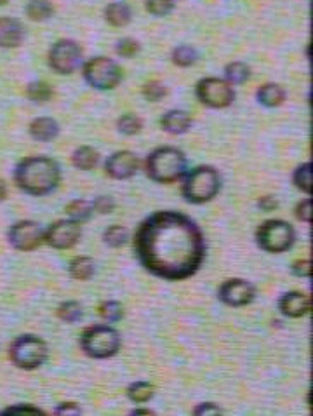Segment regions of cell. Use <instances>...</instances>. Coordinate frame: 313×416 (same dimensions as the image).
<instances>
[{
    "label": "cell",
    "mask_w": 313,
    "mask_h": 416,
    "mask_svg": "<svg viewBox=\"0 0 313 416\" xmlns=\"http://www.w3.org/2000/svg\"><path fill=\"white\" fill-rule=\"evenodd\" d=\"M141 92H143L144 100L151 101V103L162 101L164 98L169 94V91H167L166 85H164L162 82H159V81H148L147 84L143 85V91H141Z\"/></svg>",
    "instance_id": "836d02e7"
},
{
    "label": "cell",
    "mask_w": 313,
    "mask_h": 416,
    "mask_svg": "<svg viewBox=\"0 0 313 416\" xmlns=\"http://www.w3.org/2000/svg\"><path fill=\"white\" fill-rule=\"evenodd\" d=\"M28 133L34 140L42 141V143H47V141L56 140L61 133V127H59V122L52 117H37L30 122L28 125Z\"/></svg>",
    "instance_id": "ac0fdd59"
},
{
    "label": "cell",
    "mask_w": 313,
    "mask_h": 416,
    "mask_svg": "<svg viewBox=\"0 0 313 416\" xmlns=\"http://www.w3.org/2000/svg\"><path fill=\"white\" fill-rule=\"evenodd\" d=\"M101 160V155L96 148L92 147H78L72 154V164L78 171H92L96 169Z\"/></svg>",
    "instance_id": "44dd1931"
},
{
    "label": "cell",
    "mask_w": 313,
    "mask_h": 416,
    "mask_svg": "<svg viewBox=\"0 0 313 416\" xmlns=\"http://www.w3.org/2000/svg\"><path fill=\"white\" fill-rule=\"evenodd\" d=\"M52 94H54L52 87L44 81L30 82V84L26 85V98H28L30 101H34V103H45V101L51 100Z\"/></svg>",
    "instance_id": "1f68e13d"
},
{
    "label": "cell",
    "mask_w": 313,
    "mask_h": 416,
    "mask_svg": "<svg viewBox=\"0 0 313 416\" xmlns=\"http://www.w3.org/2000/svg\"><path fill=\"white\" fill-rule=\"evenodd\" d=\"M312 163H303L292 173V185L298 188L299 191L306 194V196H312L313 190V181H312Z\"/></svg>",
    "instance_id": "83f0119b"
},
{
    "label": "cell",
    "mask_w": 313,
    "mask_h": 416,
    "mask_svg": "<svg viewBox=\"0 0 313 416\" xmlns=\"http://www.w3.org/2000/svg\"><path fill=\"white\" fill-rule=\"evenodd\" d=\"M143 129V121L136 114H124L117 121V131L124 136H134Z\"/></svg>",
    "instance_id": "d6a6232c"
},
{
    "label": "cell",
    "mask_w": 313,
    "mask_h": 416,
    "mask_svg": "<svg viewBox=\"0 0 313 416\" xmlns=\"http://www.w3.org/2000/svg\"><path fill=\"white\" fill-rule=\"evenodd\" d=\"M147 11L150 12L151 16H157V18H164V16L171 14L176 8L174 4V0H147V4H144Z\"/></svg>",
    "instance_id": "e575fe53"
},
{
    "label": "cell",
    "mask_w": 313,
    "mask_h": 416,
    "mask_svg": "<svg viewBox=\"0 0 313 416\" xmlns=\"http://www.w3.org/2000/svg\"><path fill=\"white\" fill-rule=\"evenodd\" d=\"M141 167V160L134 152L131 150H118L114 152L110 157L105 160V174L111 180L125 181L136 176Z\"/></svg>",
    "instance_id": "5bb4252c"
},
{
    "label": "cell",
    "mask_w": 313,
    "mask_h": 416,
    "mask_svg": "<svg viewBox=\"0 0 313 416\" xmlns=\"http://www.w3.org/2000/svg\"><path fill=\"white\" fill-rule=\"evenodd\" d=\"M312 214H313V209H312V199H310V197H306V199L299 200V202L296 204L294 216L298 221L310 225V223H312Z\"/></svg>",
    "instance_id": "f35d334b"
},
{
    "label": "cell",
    "mask_w": 313,
    "mask_h": 416,
    "mask_svg": "<svg viewBox=\"0 0 313 416\" xmlns=\"http://www.w3.org/2000/svg\"><path fill=\"white\" fill-rule=\"evenodd\" d=\"M9 359L23 371H34L47 362L49 345L41 336L21 335L9 346Z\"/></svg>",
    "instance_id": "52a82bcc"
},
{
    "label": "cell",
    "mask_w": 313,
    "mask_h": 416,
    "mask_svg": "<svg viewBox=\"0 0 313 416\" xmlns=\"http://www.w3.org/2000/svg\"><path fill=\"white\" fill-rule=\"evenodd\" d=\"M105 19L114 28H124L133 19V11L125 2H111L105 9Z\"/></svg>",
    "instance_id": "ffe728a7"
},
{
    "label": "cell",
    "mask_w": 313,
    "mask_h": 416,
    "mask_svg": "<svg viewBox=\"0 0 313 416\" xmlns=\"http://www.w3.org/2000/svg\"><path fill=\"white\" fill-rule=\"evenodd\" d=\"M193 415L195 416H217V415H225V411H223V408L219 404H216V402H200V404H197L195 408H193Z\"/></svg>",
    "instance_id": "60d3db41"
},
{
    "label": "cell",
    "mask_w": 313,
    "mask_h": 416,
    "mask_svg": "<svg viewBox=\"0 0 313 416\" xmlns=\"http://www.w3.org/2000/svg\"><path fill=\"white\" fill-rule=\"evenodd\" d=\"M82 77L96 91H111L124 79L120 65L107 56H94L82 65Z\"/></svg>",
    "instance_id": "ba28073f"
},
{
    "label": "cell",
    "mask_w": 313,
    "mask_h": 416,
    "mask_svg": "<svg viewBox=\"0 0 313 416\" xmlns=\"http://www.w3.org/2000/svg\"><path fill=\"white\" fill-rule=\"evenodd\" d=\"M47 63L54 74L72 75L84 63V49L72 39H59L49 49Z\"/></svg>",
    "instance_id": "9c48e42d"
},
{
    "label": "cell",
    "mask_w": 313,
    "mask_h": 416,
    "mask_svg": "<svg viewBox=\"0 0 313 416\" xmlns=\"http://www.w3.org/2000/svg\"><path fill=\"white\" fill-rule=\"evenodd\" d=\"M256 286L246 279H228L217 289V300L232 309H242L256 300Z\"/></svg>",
    "instance_id": "4fadbf2b"
},
{
    "label": "cell",
    "mask_w": 313,
    "mask_h": 416,
    "mask_svg": "<svg viewBox=\"0 0 313 416\" xmlns=\"http://www.w3.org/2000/svg\"><path fill=\"white\" fill-rule=\"evenodd\" d=\"M6 197H8V185L4 180H0V202H4Z\"/></svg>",
    "instance_id": "ee69618b"
},
{
    "label": "cell",
    "mask_w": 313,
    "mask_h": 416,
    "mask_svg": "<svg viewBox=\"0 0 313 416\" xmlns=\"http://www.w3.org/2000/svg\"><path fill=\"white\" fill-rule=\"evenodd\" d=\"M25 12L32 21L42 23L51 19L54 16L56 9L51 0H30L28 4H26Z\"/></svg>",
    "instance_id": "cb8c5ba5"
},
{
    "label": "cell",
    "mask_w": 313,
    "mask_h": 416,
    "mask_svg": "<svg viewBox=\"0 0 313 416\" xmlns=\"http://www.w3.org/2000/svg\"><path fill=\"white\" fill-rule=\"evenodd\" d=\"M54 415L56 416H77V415H82V409H80V404L75 401H65V402H59L58 406L54 408Z\"/></svg>",
    "instance_id": "b9f144b4"
},
{
    "label": "cell",
    "mask_w": 313,
    "mask_h": 416,
    "mask_svg": "<svg viewBox=\"0 0 313 416\" xmlns=\"http://www.w3.org/2000/svg\"><path fill=\"white\" fill-rule=\"evenodd\" d=\"M8 240L16 251L30 253V251L41 247V244H44V229L41 227V223L34 220L16 221L14 225L9 229Z\"/></svg>",
    "instance_id": "7c38bea8"
},
{
    "label": "cell",
    "mask_w": 313,
    "mask_h": 416,
    "mask_svg": "<svg viewBox=\"0 0 313 416\" xmlns=\"http://www.w3.org/2000/svg\"><path fill=\"white\" fill-rule=\"evenodd\" d=\"M199 59V52L192 45H177L171 52V61L180 68H188L193 67Z\"/></svg>",
    "instance_id": "f1b7e54d"
},
{
    "label": "cell",
    "mask_w": 313,
    "mask_h": 416,
    "mask_svg": "<svg viewBox=\"0 0 313 416\" xmlns=\"http://www.w3.org/2000/svg\"><path fill=\"white\" fill-rule=\"evenodd\" d=\"M65 213L70 220L77 221V223H87L92 218V204L85 199H74L65 206Z\"/></svg>",
    "instance_id": "484cf974"
},
{
    "label": "cell",
    "mask_w": 313,
    "mask_h": 416,
    "mask_svg": "<svg viewBox=\"0 0 313 416\" xmlns=\"http://www.w3.org/2000/svg\"><path fill=\"white\" fill-rule=\"evenodd\" d=\"M195 98L204 107L223 110L235 101V89L225 79L204 77L195 85Z\"/></svg>",
    "instance_id": "30bf717a"
},
{
    "label": "cell",
    "mask_w": 313,
    "mask_h": 416,
    "mask_svg": "<svg viewBox=\"0 0 313 416\" xmlns=\"http://www.w3.org/2000/svg\"><path fill=\"white\" fill-rule=\"evenodd\" d=\"M6 2H9V0H0V6H4Z\"/></svg>",
    "instance_id": "bcb514c9"
},
{
    "label": "cell",
    "mask_w": 313,
    "mask_h": 416,
    "mask_svg": "<svg viewBox=\"0 0 313 416\" xmlns=\"http://www.w3.org/2000/svg\"><path fill=\"white\" fill-rule=\"evenodd\" d=\"M82 237V225L70 218L52 221L47 229H44V244L58 251L72 249L78 244Z\"/></svg>",
    "instance_id": "8fae6325"
},
{
    "label": "cell",
    "mask_w": 313,
    "mask_h": 416,
    "mask_svg": "<svg viewBox=\"0 0 313 416\" xmlns=\"http://www.w3.org/2000/svg\"><path fill=\"white\" fill-rule=\"evenodd\" d=\"M277 309L285 319H301V317L308 315L312 310V300L306 293L292 289V291L280 295L277 300Z\"/></svg>",
    "instance_id": "9a60e30c"
},
{
    "label": "cell",
    "mask_w": 313,
    "mask_h": 416,
    "mask_svg": "<svg viewBox=\"0 0 313 416\" xmlns=\"http://www.w3.org/2000/svg\"><path fill=\"white\" fill-rule=\"evenodd\" d=\"M78 345H80L84 355H87L89 359L103 361V359L115 357L120 352L122 338L120 333L107 322L105 324H91L82 329Z\"/></svg>",
    "instance_id": "5b68a950"
},
{
    "label": "cell",
    "mask_w": 313,
    "mask_h": 416,
    "mask_svg": "<svg viewBox=\"0 0 313 416\" xmlns=\"http://www.w3.org/2000/svg\"><path fill=\"white\" fill-rule=\"evenodd\" d=\"M192 117L184 110H169L160 117V127H162V131H166L167 134H173V136L186 134L188 131L192 129Z\"/></svg>",
    "instance_id": "e0dca14e"
},
{
    "label": "cell",
    "mask_w": 313,
    "mask_h": 416,
    "mask_svg": "<svg viewBox=\"0 0 313 416\" xmlns=\"http://www.w3.org/2000/svg\"><path fill=\"white\" fill-rule=\"evenodd\" d=\"M141 51V45L140 42L134 41V39L131 37H124L120 39V41L117 42V45H115V52H117L120 58H134V56L140 54Z\"/></svg>",
    "instance_id": "d590c367"
},
{
    "label": "cell",
    "mask_w": 313,
    "mask_h": 416,
    "mask_svg": "<svg viewBox=\"0 0 313 416\" xmlns=\"http://www.w3.org/2000/svg\"><path fill=\"white\" fill-rule=\"evenodd\" d=\"M92 211L98 214H110L115 209V199L111 196H98L91 200Z\"/></svg>",
    "instance_id": "74e56055"
},
{
    "label": "cell",
    "mask_w": 313,
    "mask_h": 416,
    "mask_svg": "<svg viewBox=\"0 0 313 416\" xmlns=\"http://www.w3.org/2000/svg\"><path fill=\"white\" fill-rule=\"evenodd\" d=\"M25 41V26L16 18H0V49H16Z\"/></svg>",
    "instance_id": "2e32d148"
},
{
    "label": "cell",
    "mask_w": 313,
    "mask_h": 416,
    "mask_svg": "<svg viewBox=\"0 0 313 416\" xmlns=\"http://www.w3.org/2000/svg\"><path fill=\"white\" fill-rule=\"evenodd\" d=\"M129 415H155V411H151V409H133Z\"/></svg>",
    "instance_id": "f6af8a7d"
},
{
    "label": "cell",
    "mask_w": 313,
    "mask_h": 416,
    "mask_svg": "<svg viewBox=\"0 0 313 416\" xmlns=\"http://www.w3.org/2000/svg\"><path fill=\"white\" fill-rule=\"evenodd\" d=\"M125 395H127V399H129L133 404H147V402H150L151 399H153L155 387L150 382L140 379V382L131 383L129 387H127V391H125Z\"/></svg>",
    "instance_id": "603a6c76"
},
{
    "label": "cell",
    "mask_w": 313,
    "mask_h": 416,
    "mask_svg": "<svg viewBox=\"0 0 313 416\" xmlns=\"http://www.w3.org/2000/svg\"><path fill=\"white\" fill-rule=\"evenodd\" d=\"M56 315L59 321L67 322V324H77L84 319V309L75 300H67V302L59 303L56 309Z\"/></svg>",
    "instance_id": "d4e9b609"
},
{
    "label": "cell",
    "mask_w": 313,
    "mask_h": 416,
    "mask_svg": "<svg viewBox=\"0 0 313 416\" xmlns=\"http://www.w3.org/2000/svg\"><path fill=\"white\" fill-rule=\"evenodd\" d=\"M250 79V67L244 61H232L225 67V81L230 85H242Z\"/></svg>",
    "instance_id": "4316f807"
},
{
    "label": "cell",
    "mask_w": 313,
    "mask_h": 416,
    "mask_svg": "<svg viewBox=\"0 0 313 416\" xmlns=\"http://www.w3.org/2000/svg\"><path fill=\"white\" fill-rule=\"evenodd\" d=\"M0 415L4 416H21V415H30V416H44L47 415V413L44 411V409L37 408V406H32V404H14V406H9V408H6L4 411H0Z\"/></svg>",
    "instance_id": "8d00e7d4"
},
{
    "label": "cell",
    "mask_w": 313,
    "mask_h": 416,
    "mask_svg": "<svg viewBox=\"0 0 313 416\" xmlns=\"http://www.w3.org/2000/svg\"><path fill=\"white\" fill-rule=\"evenodd\" d=\"M312 260L308 258L296 260L291 265V273L294 277H299V279H310V277H312Z\"/></svg>",
    "instance_id": "ab89813d"
},
{
    "label": "cell",
    "mask_w": 313,
    "mask_h": 416,
    "mask_svg": "<svg viewBox=\"0 0 313 416\" xmlns=\"http://www.w3.org/2000/svg\"><path fill=\"white\" fill-rule=\"evenodd\" d=\"M255 239L259 249L265 253L282 254L292 249L296 244V230L289 221L272 218V220L263 221L256 229Z\"/></svg>",
    "instance_id": "8992f818"
},
{
    "label": "cell",
    "mask_w": 313,
    "mask_h": 416,
    "mask_svg": "<svg viewBox=\"0 0 313 416\" xmlns=\"http://www.w3.org/2000/svg\"><path fill=\"white\" fill-rule=\"evenodd\" d=\"M258 207L263 213H270V211L279 209V200L275 196H263L258 199Z\"/></svg>",
    "instance_id": "7bdbcfd3"
},
{
    "label": "cell",
    "mask_w": 313,
    "mask_h": 416,
    "mask_svg": "<svg viewBox=\"0 0 313 416\" xmlns=\"http://www.w3.org/2000/svg\"><path fill=\"white\" fill-rule=\"evenodd\" d=\"M140 265L169 282L195 275L206 260V237L197 221L180 211H157L144 218L134 233Z\"/></svg>",
    "instance_id": "6da1fadb"
},
{
    "label": "cell",
    "mask_w": 313,
    "mask_h": 416,
    "mask_svg": "<svg viewBox=\"0 0 313 416\" xmlns=\"http://www.w3.org/2000/svg\"><path fill=\"white\" fill-rule=\"evenodd\" d=\"M98 313H100V317L107 324H115V322L124 319V306L117 300H107V302L100 303Z\"/></svg>",
    "instance_id": "f546056e"
},
{
    "label": "cell",
    "mask_w": 313,
    "mask_h": 416,
    "mask_svg": "<svg viewBox=\"0 0 313 416\" xmlns=\"http://www.w3.org/2000/svg\"><path fill=\"white\" fill-rule=\"evenodd\" d=\"M68 273L75 280H89L96 273V262L91 256H75L68 263Z\"/></svg>",
    "instance_id": "7402d4cb"
},
{
    "label": "cell",
    "mask_w": 313,
    "mask_h": 416,
    "mask_svg": "<svg viewBox=\"0 0 313 416\" xmlns=\"http://www.w3.org/2000/svg\"><path fill=\"white\" fill-rule=\"evenodd\" d=\"M14 183L26 196H49L61 183V166L45 155L25 157L14 167Z\"/></svg>",
    "instance_id": "7a4b0ae2"
},
{
    "label": "cell",
    "mask_w": 313,
    "mask_h": 416,
    "mask_svg": "<svg viewBox=\"0 0 313 416\" xmlns=\"http://www.w3.org/2000/svg\"><path fill=\"white\" fill-rule=\"evenodd\" d=\"M285 98H288L285 89L275 82H266L256 91V100L265 108H279L280 105H284Z\"/></svg>",
    "instance_id": "d6986e66"
},
{
    "label": "cell",
    "mask_w": 313,
    "mask_h": 416,
    "mask_svg": "<svg viewBox=\"0 0 313 416\" xmlns=\"http://www.w3.org/2000/svg\"><path fill=\"white\" fill-rule=\"evenodd\" d=\"M144 174L153 183L173 185L181 181L188 171V158L181 148L164 145L157 147L144 158Z\"/></svg>",
    "instance_id": "3957f363"
},
{
    "label": "cell",
    "mask_w": 313,
    "mask_h": 416,
    "mask_svg": "<svg viewBox=\"0 0 313 416\" xmlns=\"http://www.w3.org/2000/svg\"><path fill=\"white\" fill-rule=\"evenodd\" d=\"M222 174L213 166H197L181 178V196L193 206H202L216 199L222 191Z\"/></svg>",
    "instance_id": "277c9868"
},
{
    "label": "cell",
    "mask_w": 313,
    "mask_h": 416,
    "mask_svg": "<svg viewBox=\"0 0 313 416\" xmlns=\"http://www.w3.org/2000/svg\"><path fill=\"white\" fill-rule=\"evenodd\" d=\"M103 242L114 249L125 246L129 242V229L124 225H110L103 232Z\"/></svg>",
    "instance_id": "4dcf8cb0"
}]
</instances>
